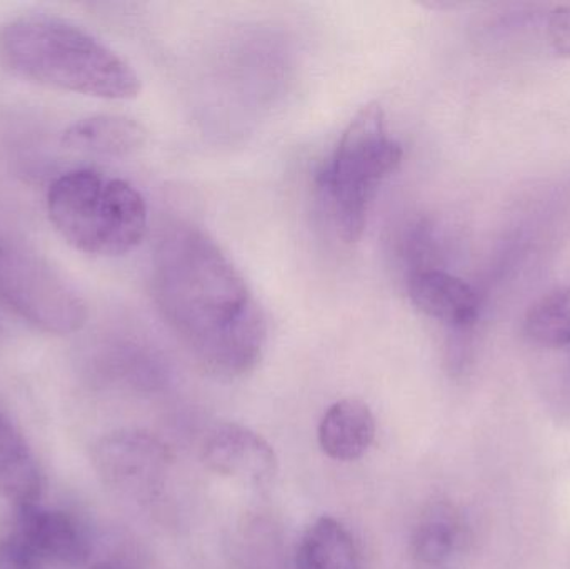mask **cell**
<instances>
[{"instance_id":"6da1fadb","label":"cell","mask_w":570,"mask_h":569,"mask_svg":"<svg viewBox=\"0 0 570 569\" xmlns=\"http://www.w3.org/2000/svg\"><path fill=\"white\" fill-rule=\"evenodd\" d=\"M153 293L160 316L204 370L234 380L259 364L267 344L266 314L209 234L177 224L160 237Z\"/></svg>"},{"instance_id":"7a4b0ae2","label":"cell","mask_w":570,"mask_h":569,"mask_svg":"<svg viewBox=\"0 0 570 569\" xmlns=\"http://www.w3.org/2000/svg\"><path fill=\"white\" fill-rule=\"evenodd\" d=\"M0 69L17 79L107 100L136 99L139 76L116 50L77 23L47 13L0 26Z\"/></svg>"},{"instance_id":"3957f363","label":"cell","mask_w":570,"mask_h":569,"mask_svg":"<svg viewBox=\"0 0 570 569\" xmlns=\"http://www.w3.org/2000/svg\"><path fill=\"white\" fill-rule=\"evenodd\" d=\"M47 216L73 249L117 257L140 246L149 226L142 194L119 177L73 169L50 183Z\"/></svg>"},{"instance_id":"277c9868","label":"cell","mask_w":570,"mask_h":569,"mask_svg":"<svg viewBox=\"0 0 570 569\" xmlns=\"http://www.w3.org/2000/svg\"><path fill=\"white\" fill-rule=\"evenodd\" d=\"M401 163V144L389 134L382 107H362L317 176L318 199L344 243L361 239L379 187Z\"/></svg>"},{"instance_id":"5b68a950","label":"cell","mask_w":570,"mask_h":569,"mask_svg":"<svg viewBox=\"0 0 570 569\" xmlns=\"http://www.w3.org/2000/svg\"><path fill=\"white\" fill-rule=\"evenodd\" d=\"M0 306L36 330L69 336L86 326L79 291L42 256L0 237Z\"/></svg>"},{"instance_id":"8992f818","label":"cell","mask_w":570,"mask_h":569,"mask_svg":"<svg viewBox=\"0 0 570 569\" xmlns=\"http://www.w3.org/2000/svg\"><path fill=\"white\" fill-rule=\"evenodd\" d=\"M173 461L169 447L149 431H114L92 448V464L102 483L137 504L159 500Z\"/></svg>"},{"instance_id":"52a82bcc","label":"cell","mask_w":570,"mask_h":569,"mask_svg":"<svg viewBox=\"0 0 570 569\" xmlns=\"http://www.w3.org/2000/svg\"><path fill=\"white\" fill-rule=\"evenodd\" d=\"M203 461L214 473L254 487L271 483L277 473L274 448L259 433L237 423L220 424L210 431Z\"/></svg>"},{"instance_id":"ba28073f","label":"cell","mask_w":570,"mask_h":569,"mask_svg":"<svg viewBox=\"0 0 570 569\" xmlns=\"http://www.w3.org/2000/svg\"><path fill=\"white\" fill-rule=\"evenodd\" d=\"M17 537L26 541L43 561L82 567L92 555L89 534L66 511L50 510L39 503L17 508Z\"/></svg>"},{"instance_id":"9c48e42d","label":"cell","mask_w":570,"mask_h":569,"mask_svg":"<svg viewBox=\"0 0 570 569\" xmlns=\"http://www.w3.org/2000/svg\"><path fill=\"white\" fill-rule=\"evenodd\" d=\"M407 293L421 313L452 330H468L478 320V294L465 281L445 271L432 267L411 271Z\"/></svg>"},{"instance_id":"30bf717a","label":"cell","mask_w":570,"mask_h":569,"mask_svg":"<svg viewBox=\"0 0 570 569\" xmlns=\"http://www.w3.org/2000/svg\"><path fill=\"white\" fill-rule=\"evenodd\" d=\"M62 144L69 150L99 157L134 156L147 144V130L142 124L126 116L83 117L62 134Z\"/></svg>"},{"instance_id":"8fae6325","label":"cell","mask_w":570,"mask_h":569,"mask_svg":"<svg viewBox=\"0 0 570 569\" xmlns=\"http://www.w3.org/2000/svg\"><path fill=\"white\" fill-rule=\"evenodd\" d=\"M318 447L331 460H358L374 443L375 418L364 401L345 398L332 404L317 430Z\"/></svg>"},{"instance_id":"7c38bea8","label":"cell","mask_w":570,"mask_h":569,"mask_svg":"<svg viewBox=\"0 0 570 569\" xmlns=\"http://www.w3.org/2000/svg\"><path fill=\"white\" fill-rule=\"evenodd\" d=\"M43 474L32 448L0 411V498L16 508L39 503Z\"/></svg>"},{"instance_id":"4fadbf2b","label":"cell","mask_w":570,"mask_h":569,"mask_svg":"<svg viewBox=\"0 0 570 569\" xmlns=\"http://www.w3.org/2000/svg\"><path fill=\"white\" fill-rule=\"evenodd\" d=\"M295 569H361L354 538L341 521L318 518L298 543Z\"/></svg>"},{"instance_id":"5bb4252c","label":"cell","mask_w":570,"mask_h":569,"mask_svg":"<svg viewBox=\"0 0 570 569\" xmlns=\"http://www.w3.org/2000/svg\"><path fill=\"white\" fill-rule=\"evenodd\" d=\"M525 333L542 346H570V284L534 304L525 317Z\"/></svg>"},{"instance_id":"9a60e30c","label":"cell","mask_w":570,"mask_h":569,"mask_svg":"<svg viewBox=\"0 0 570 569\" xmlns=\"http://www.w3.org/2000/svg\"><path fill=\"white\" fill-rule=\"evenodd\" d=\"M459 528L444 508H432L412 534V555L424 565L442 563L454 551Z\"/></svg>"},{"instance_id":"2e32d148","label":"cell","mask_w":570,"mask_h":569,"mask_svg":"<svg viewBox=\"0 0 570 569\" xmlns=\"http://www.w3.org/2000/svg\"><path fill=\"white\" fill-rule=\"evenodd\" d=\"M0 569H46V561L13 533L0 540Z\"/></svg>"},{"instance_id":"e0dca14e","label":"cell","mask_w":570,"mask_h":569,"mask_svg":"<svg viewBox=\"0 0 570 569\" xmlns=\"http://www.w3.org/2000/svg\"><path fill=\"white\" fill-rule=\"evenodd\" d=\"M549 36L556 52L570 57V6L554 10L549 20Z\"/></svg>"},{"instance_id":"ac0fdd59","label":"cell","mask_w":570,"mask_h":569,"mask_svg":"<svg viewBox=\"0 0 570 569\" xmlns=\"http://www.w3.org/2000/svg\"><path fill=\"white\" fill-rule=\"evenodd\" d=\"M90 569H134L126 567L122 563H114V561H100V563L94 565Z\"/></svg>"}]
</instances>
